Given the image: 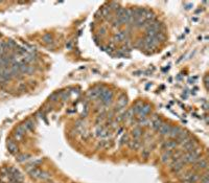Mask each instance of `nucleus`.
Wrapping results in <instances>:
<instances>
[{"label":"nucleus","instance_id":"nucleus-15","mask_svg":"<svg viewBox=\"0 0 209 183\" xmlns=\"http://www.w3.org/2000/svg\"><path fill=\"white\" fill-rule=\"evenodd\" d=\"M49 178V175L47 173H44V172H42L41 175H40V179H43V180H46V179H48Z\"/></svg>","mask_w":209,"mask_h":183},{"label":"nucleus","instance_id":"nucleus-11","mask_svg":"<svg viewBox=\"0 0 209 183\" xmlns=\"http://www.w3.org/2000/svg\"><path fill=\"white\" fill-rule=\"evenodd\" d=\"M24 127H25L26 130H33L35 128V122L33 120H27V122H25Z\"/></svg>","mask_w":209,"mask_h":183},{"label":"nucleus","instance_id":"nucleus-9","mask_svg":"<svg viewBox=\"0 0 209 183\" xmlns=\"http://www.w3.org/2000/svg\"><path fill=\"white\" fill-rule=\"evenodd\" d=\"M129 146L131 149H134V150H136L139 147V146H140V142H139V140H133V141H130L129 142Z\"/></svg>","mask_w":209,"mask_h":183},{"label":"nucleus","instance_id":"nucleus-7","mask_svg":"<svg viewBox=\"0 0 209 183\" xmlns=\"http://www.w3.org/2000/svg\"><path fill=\"white\" fill-rule=\"evenodd\" d=\"M172 156H173V152H172L171 150L165 151L164 153L162 154V156H161V160H162V162H166L169 158H172Z\"/></svg>","mask_w":209,"mask_h":183},{"label":"nucleus","instance_id":"nucleus-6","mask_svg":"<svg viewBox=\"0 0 209 183\" xmlns=\"http://www.w3.org/2000/svg\"><path fill=\"white\" fill-rule=\"evenodd\" d=\"M180 131H181V129H180L179 127H172L171 128V131H169L168 136L171 138H176L177 136H178V134H179Z\"/></svg>","mask_w":209,"mask_h":183},{"label":"nucleus","instance_id":"nucleus-8","mask_svg":"<svg viewBox=\"0 0 209 183\" xmlns=\"http://www.w3.org/2000/svg\"><path fill=\"white\" fill-rule=\"evenodd\" d=\"M28 173H29V175L33 178H40V175H41L42 172L39 169H37V167H33V169L30 170Z\"/></svg>","mask_w":209,"mask_h":183},{"label":"nucleus","instance_id":"nucleus-13","mask_svg":"<svg viewBox=\"0 0 209 183\" xmlns=\"http://www.w3.org/2000/svg\"><path fill=\"white\" fill-rule=\"evenodd\" d=\"M126 104H127V99H126L125 96H122V97H120V98L118 99V106H119V107L126 106Z\"/></svg>","mask_w":209,"mask_h":183},{"label":"nucleus","instance_id":"nucleus-1","mask_svg":"<svg viewBox=\"0 0 209 183\" xmlns=\"http://www.w3.org/2000/svg\"><path fill=\"white\" fill-rule=\"evenodd\" d=\"M100 98H102V103L104 105H108L112 102V98H113V93L110 90H104L100 94Z\"/></svg>","mask_w":209,"mask_h":183},{"label":"nucleus","instance_id":"nucleus-4","mask_svg":"<svg viewBox=\"0 0 209 183\" xmlns=\"http://www.w3.org/2000/svg\"><path fill=\"white\" fill-rule=\"evenodd\" d=\"M7 147H9V151L12 154H17L18 153V146L15 143L13 140H7Z\"/></svg>","mask_w":209,"mask_h":183},{"label":"nucleus","instance_id":"nucleus-12","mask_svg":"<svg viewBox=\"0 0 209 183\" xmlns=\"http://www.w3.org/2000/svg\"><path fill=\"white\" fill-rule=\"evenodd\" d=\"M28 155H25V154H22V155H19V156L17 157V160L19 161V162H24V161H26L28 159Z\"/></svg>","mask_w":209,"mask_h":183},{"label":"nucleus","instance_id":"nucleus-2","mask_svg":"<svg viewBox=\"0 0 209 183\" xmlns=\"http://www.w3.org/2000/svg\"><path fill=\"white\" fill-rule=\"evenodd\" d=\"M208 166V163L206 159H199L198 161L196 162V170H206Z\"/></svg>","mask_w":209,"mask_h":183},{"label":"nucleus","instance_id":"nucleus-10","mask_svg":"<svg viewBox=\"0 0 209 183\" xmlns=\"http://www.w3.org/2000/svg\"><path fill=\"white\" fill-rule=\"evenodd\" d=\"M141 135H142V130L140 129V128H136V129H134V131H133V136H134L135 139H138Z\"/></svg>","mask_w":209,"mask_h":183},{"label":"nucleus","instance_id":"nucleus-14","mask_svg":"<svg viewBox=\"0 0 209 183\" xmlns=\"http://www.w3.org/2000/svg\"><path fill=\"white\" fill-rule=\"evenodd\" d=\"M43 41L46 42V43H50V42H52V37L50 36V34L45 35V36L43 37Z\"/></svg>","mask_w":209,"mask_h":183},{"label":"nucleus","instance_id":"nucleus-3","mask_svg":"<svg viewBox=\"0 0 209 183\" xmlns=\"http://www.w3.org/2000/svg\"><path fill=\"white\" fill-rule=\"evenodd\" d=\"M171 128H172V126H169L167 123H162L158 131H159V133L161 135H168L169 131H171Z\"/></svg>","mask_w":209,"mask_h":183},{"label":"nucleus","instance_id":"nucleus-5","mask_svg":"<svg viewBox=\"0 0 209 183\" xmlns=\"http://www.w3.org/2000/svg\"><path fill=\"white\" fill-rule=\"evenodd\" d=\"M177 146V142L176 141H173V140H167V141H164L163 143V146H162V147L165 150H172L174 149V147H176Z\"/></svg>","mask_w":209,"mask_h":183}]
</instances>
